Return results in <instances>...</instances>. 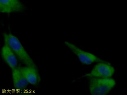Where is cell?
<instances>
[{"label": "cell", "mask_w": 127, "mask_h": 95, "mask_svg": "<svg viewBox=\"0 0 127 95\" xmlns=\"http://www.w3.org/2000/svg\"><path fill=\"white\" fill-rule=\"evenodd\" d=\"M4 43L12 49L18 59L26 66L37 68L36 64L27 52L19 40L11 33H4Z\"/></svg>", "instance_id": "6da1fadb"}, {"label": "cell", "mask_w": 127, "mask_h": 95, "mask_svg": "<svg viewBox=\"0 0 127 95\" xmlns=\"http://www.w3.org/2000/svg\"><path fill=\"white\" fill-rule=\"evenodd\" d=\"M89 90L93 95L107 94L116 85V81L111 78L89 77Z\"/></svg>", "instance_id": "7a4b0ae2"}, {"label": "cell", "mask_w": 127, "mask_h": 95, "mask_svg": "<svg viewBox=\"0 0 127 95\" xmlns=\"http://www.w3.org/2000/svg\"><path fill=\"white\" fill-rule=\"evenodd\" d=\"M64 44L78 57L81 62L84 64L89 65L94 62H104L94 54L83 50L71 43L65 41Z\"/></svg>", "instance_id": "3957f363"}, {"label": "cell", "mask_w": 127, "mask_h": 95, "mask_svg": "<svg viewBox=\"0 0 127 95\" xmlns=\"http://www.w3.org/2000/svg\"><path fill=\"white\" fill-rule=\"evenodd\" d=\"M115 72L114 67L108 62H101L96 64L91 72L85 76L94 78H111Z\"/></svg>", "instance_id": "277c9868"}, {"label": "cell", "mask_w": 127, "mask_h": 95, "mask_svg": "<svg viewBox=\"0 0 127 95\" xmlns=\"http://www.w3.org/2000/svg\"><path fill=\"white\" fill-rule=\"evenodd\" d=\"M26 6L21 0H0V12L10 14L23 12Z\"/></svg>", "instance_id": "5b68a950"}, {"label": "cell", "mask_w": 127, "mask_h": 95, "mask_svg": "<svg viewBox=\"0 0 127 95\" xmlns=\"http://www.w3.org/2000/svg\"><path fill=\"white\" fill-rule=\"evenodd\" d=\"M1 53L3 59L12 70L17 67V57L8 44H4L1 49Z\"/></svg>", "instance_id": "8992f818"}, {"label": "cell", "mask_w": 127, "mask_h": 95, "mask_svg": "<svg viewBox=\"0 0 127 95\" xmlns=\"http://www.w3.org/2000/svg\"><path fill=\"white\" fill-rule=\"evenodd\" d=\"M20 68L29 84L34 86L39 84L41 79L37 68L26 66Z\"/></svg>", "instance_id": "52a82bcc"}, {"label": "cell", "mask_w": 127, "mask_h": 95, "mask_svg": "<svg viewBox=\"0 0 127 95\" xmlns=\"http://www.w3.org/2000/svg\"><path fill=\"white\" fill-rule=\"evenodd\" d=\"M12 78L14 87L18 89H24L29 82L21 71L20 67L12 69Z\"/></svg>", "instance_id": "ba28073f"}]
</instances>
